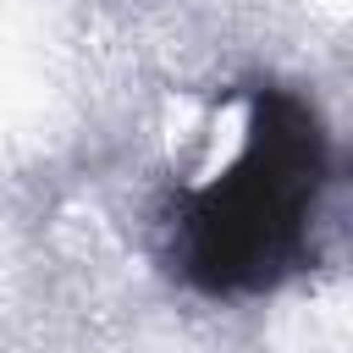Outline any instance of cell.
Segmentation results:
<instances>
[{"mask_svg": "<svg viewBox=\"0 0 353 353\" xmlns=\"http://www.w3.org/2000/svg\"><path fill=\"white\" fill-rule=\"evenodd\" d=\"M325 188V132L287 88H259L243 149L215 182L182 193L176 265L204 292H265L309 254V215Z\"/></svg>", "mask_w": 353, "mask_h": 353, "instance_id": "obj_1", "label": "cell"}]
</instances>
